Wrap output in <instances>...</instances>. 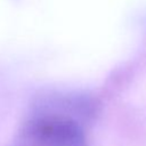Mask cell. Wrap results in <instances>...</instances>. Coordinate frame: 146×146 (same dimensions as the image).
<instances>
[{
	"mask_svg": "<svg viewBox=\"0 0 146 146\" xmlns=\"http://www.w3.org/2000/svg\"><path fill=\"white\" fill-rule=\"evenodd\" d=\"M14 146H87L80 122L70 113L41 111L18 130Z\"/></svg>",
	"mask_w": 146,
	"mask_h": 146,
	"instance_id": "obj_1",
	"label": "cell"
}]
</instances>
